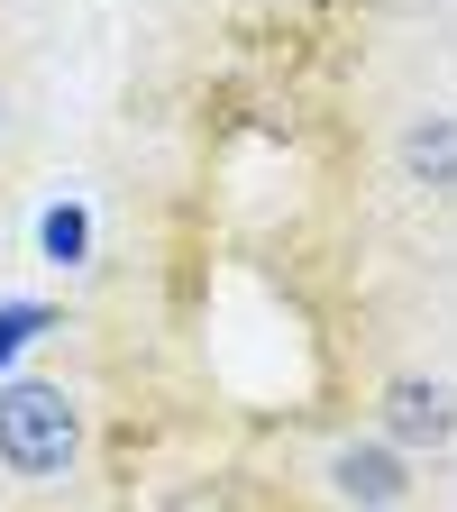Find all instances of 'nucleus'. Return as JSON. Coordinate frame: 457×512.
Instances as JSON below:
<instances>
[{"instance_id": "obj_3", "label": "nucleus", "mask_w": 457, "mask_h": 512, "mask_svg": "<svg viewBox=\"0 0 457 512\" xmlns=\"http://www.w3.org/2000/svg\"><path fill=\"white\" fill-rule=\"evenodd\" d=\"M375 412H384V439H394L403 458H412V448H448L457 439V394L430 384V375H394Z\"/></svg>"}, {"instance_id": "obj_5", "label": "nucleus", "mask_w": 457, "mask_h": 512, "mask_svg": "<svg viewBox=\"0 0 457 512\" xmlns=\"http://www.w3.org/2000/svg\"><path fill=\"white\" fill-rule=\"evenodd\" d=\"M37 247L55 256V266H83V247H92V220H83L74 202H55V211L37 220Z\"/></svg>"}, {"instance_id": "obj_2", "label": "nucleus", "mask_w": 457, "mask_h": 512, "mask_svg": "<svg viewBox=\"0 0 457 512\" xmlns=\"http://www.w3.org/2000/svg\"><path fill=\"white\" fill-rule=\"evenodd\" d=\"M330 494L348 512H403L412 503V458L394 439H339L330 448Z\"/></svg>"}, {"instance_id": "obj_6", "label": "nucleus", "mask_w": 457, "mask_h": 512, "mask_svg": "<svg viewBox=\"0 0 457 512\" xmlns=\"http://www.w3.org/2000/svg\"><path fill=\"white\" fill-rule=\"evenodd\" d=\"M46 330H55V311H46V302H10V311H0V366H10L28 339H46Z\"/></svg>"}, {"instance_id": "obj_1", "label": "nucleus", "mask_w": 457, "mask_h": 512, "mask_svg": "<svg viewBox=\"0 0 457 512\" xmlns=\"http://www.w3.org/2000/svg\"><path fill=\"white\" fill-rule=\"evenodd\" d=\"M74 458H83V403L46 375L0 384V467L28 485H55V476H74Z\"/></svg>"}, {"instance_id": "obj_4", "label": "nucleus", "mask_w": 457, "mask_h": 512, "mask_svg": "<svg viewBox=\"0 0 457 512\" xmlns=\"http://www.w3.org/2000/svg\"><path fill=\"white\" fill-rule=\"evenodd\" d=\"M403 174L457 192V110H421V119L403 128Z\"/></svg>"}]
</instances>
